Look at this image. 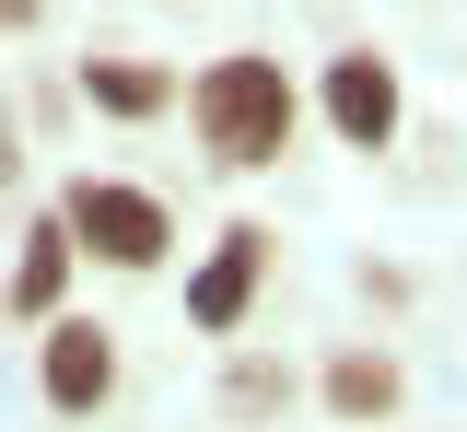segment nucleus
<instances>
[{
	"label": "nucleus",
	"mask_w": 467,
	"mask_h": 432,
	"mask_svg": "<svg viewBox=\"0 0 467 432\" xmlns=\"http://www.w3.org/2000/svg\"><path fill=\"white\" fill-rule=\"evenodd\" d=\"M175 94H187V82H175L164 59H82V106H94V118H164Z\"/></svg>",
	"instance_id": "obj_8"
},
{
	"label": "nucleus",
	"mask_w": 467,
	"mask_h": 432,
	"mask_svg": "<svg viewBox=\"0 0 467 432\" xmlns=\"http://www.w3.org/2000/svg\"><path fill=\"white\" fill-rule=\"evenodd\" d=\"M316 106H327V129H339L350 152H386V140H398V70L374 59V47H339V59H327V82H316Z\"/></svg>",
	"instance_id": "obj_5"
},
{
	"label": "nucleus",
	"mask_w": 467,
	"mask_h": 432,
	"mask_svg": "<svg viewBox=\"0 0 467 432\" xmlns=\"http://www.w3.org/2000/svg\"><path fill=\"white\" fill-rule=\"evenodd\" d=\"M0 24H36V0H0Z\"/></svg>",
	"instance_id": "obj_11"
},
{
	"label": "nucleus",
	"mask_w": 467,
	"mask_h": 432,
	"mask_svg": "<svg viewBox=\"0 0 467 432\" xmlns=\"http://www.w3.org/2000/svg\"><path fill=\"white\" fill-rule=\"evenodd\" d=\"M398 397H409V363L398 351H339L327 363V421H398Z\"/></svg>",
	"instance_id": "obj_6"
},
{
	"label": "nucleus",
	"mask_w": 467,
	"mask_h": 432,
	"mask_svg": "<svg viewBox=\"0 0 467 432\" xmlns=\"http://www.w3.org/2000/svg\"><path fill=\"white\" fill-rule=\"evenodd\" d=\"M281 397H292V374H269V363L234 374V409H281Z\"/></svg>",
	"instance_id": "obj_9"
},
{
	"label": "nucleus",
	"mask_w": 467,
	"mask_h": 432,
	"mask_svg": "<svg viewBox=\"0 0 467 432\" xmlns=\"http://www.w3.org/2000/svg\"><path fill=\"white\" fill-rule=\"evenodd\" d=\"M187 129H199V152L234 164V176H257V164H281L292 129H304V94H292L281 59H257V47H234L187 82Z\"/></svg>",
	"instance_id": "obj_1"
},
{
	"label": "nucleus",
	"mask_w": 467,
	"mask_h": 432,
	"mask_svg": "<svg viewBox=\"0 0 467 432\" xmlns=\"http://www.w3.org/2000/svg\"><path fill=\"white\" fill-rule=\"evenodd\" d=\"M70 269H82V246H70V222H36V234H24V257H12V293H0V304L12 315H36V327H47L58 315V293H70Z\"/></svg>",
	"instance_id": "obj_7"
},
{
	"label": "nucleus",
	"mask_w": 467,
	"mask_h": 432,
	"mask_svg": "<svg viewBox=\"0 0 467 432\" xmlns=\"http://www.w3.org/2000/svg\"><path fill=\"white\" fill-rule=\"evenodd\" d=\"M36 386H47L58 421H94L117 397V327H94V315H47V339H36Z\"/></svg>",
	"instance_id": "obj_4"
},
{
	"label": "nucleus",
	"mask_w": 467,
	"mask_h": 432,
	"mask_svg": "<svg viewBox=\"0 0 467 432\" xmlns=\"http://www.w3.org/2000/svg\"><path fill=\"white\" fill-rule=\"evenodd\" d=\"M257 281H269V222H223V246L187 269V327L199 339H234L257 315Z\"/></svg>",
	"instance_id": "obj_3"
},
{
	"label": "nucleus",
	"mask_w": 467,
	"mask_h": 432,
	"mask_svg": "<svg viewBox=\"0 0 467 432\" xmlns=\"http://www.w3.org/2000/svg\"><path fill=\"white\" fill-rule=\"evenodd\" d=\"M58 222H70V246L94 257V269H129V281L164 269V246H175V211L152 187H129V176H70Z\"/></svg>",
	"instance_id": "obj_2"
},
{
	"label": "nucleus",
	"mask_w": 467,
	"mask_h": 432,
	"mask_svg": "<svg viewBox=\"0 0 467 432\" xmlns=\"http://www.w3.org/2000/svg\"><path fill=\"white\" fill-rule=\"evenodd\" d=\"M0 176H24V140H12V118H0Z\"/></svg>",
	"instance_id": "obj_10"
}]
</instances>
